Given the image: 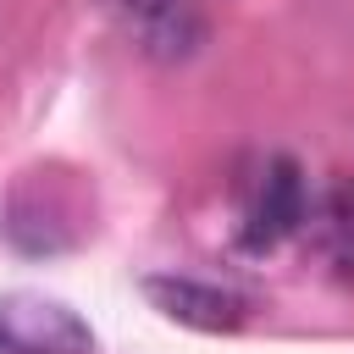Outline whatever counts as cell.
<instances>
[{"label": "cell", "mask_w": 354, "mask_h": 354, "mask_svg": "<svg viewBox=\"0 0 354 354\" xmlns=\"http://www.w3.org/2000/svg\"><path fill=\"white\" fill-rule=\"evenodd\" d=\"M144 293L183 326H199V332H238L243 315H249V299L232 293V288H216V282H194V277H149Z\"/></svg>", "instance_id": "obj_3"}, {"label": "cell", "mask_w": 354, "mask_h": 354, "mask_svg": "<svg viewBox=\"0 0 354 354\" xmlns=\"http://www.w3.org/2000/svg\"><path fill=\"white\" fill-rule=\"evenodd\" d=\"M0 354H94V332L61 299L11 293L0 299Z\"/></svg>", "instance_id": "obj_2"}, {"label": "cell", "mask_w": 354, "mask_h": 354, "mask_svg": "<svg viewBox=\"0 0 354 354\" xmlns=\"http://www.w3.org/2000/svg\"><path fill=\"white\" fill-rule=\"evenodd\" d=\"M310 221V188L304 171L288 155H266L249 183H243V210H238V243L249 254H271L282 238H293Z\"/></svg>", "instance_id": "obj_1"}, {"label": "cell", "mask_w": 354, "mask_h": 354, "mask_svg": "<svg viewBox=\"0 0 354 354\" xmlns=\"http://www.w3.org/2000/svg\"><path fill=\"white\" fill-rule=\"evenodd\" d=\"M304 227L315 232V249L326 254V266L343 282H354V183L326 188L321 205H310V221Z\"/></svg>", "instance_id": "obj_4"}, {"label": "cell", "mask_w": 354, "mask_h": 354, "mask_svg": "<svg viewBox=\"0 0 354 354\" xmlns=\"http://www.w3.org/2000/svg\"><path fill=\"white\" fill-rule=\"evenodd\" d=\"M116 17H127L133 28H144V33H160V28H171V17L183 11V0H105Z\"/></svg>", "instance_id": "obj_5"}]
</instances>
